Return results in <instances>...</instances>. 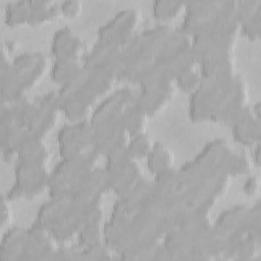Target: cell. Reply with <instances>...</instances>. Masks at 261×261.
Listing matches in <instances>:
<instances>
[{"instance_id": "cell-1", "label": "cell", "mask_w": 261, "mask_h": 261, "mask_svg": "<svg viewBox=\"0 0 261 261\" xmlns=\"http://www.w3.org/2000/svg\"><path fill=\"white\" fill-rule=\"evenodd\" d=\"M248 91L239 74L223 80L202 79L190 94L189 116L195 122L214 121L231 126L248 104Z\"/></svg>"}, {"instance_id": "cell-2", "label": "cell", "mask_w": 261, "mask_h": 261, "mask_svg": "<svg viewBox=\"0 0 261 261\" xmlns=\"http://www.w3.org/2000/svg\"><path fill=\"white\" fill-rule=\"evenodd\" d=\"M185 11L179 28L191 37L240 31L233 0H191L185 2Z\"/></svg>"}, {"instance_id": "cell-3", "label": "cell", "mask_w": 261, "mask_h": 261, "mask_svg": "<svg viewBox=\"0 0 261 261\" xmlns=\"http://www.w3.org/2000/svg\"><path fill=\"white\" fill-rule=\"evenodd\" d=\"M48 67L47 57L41 52H24L12 60L2 46L0 63L1 98L25 94L45 74Z\"/></svg>"}, {"instance_id": "cell-4", "label": "cell", "mask_w": 261, "mask_h": 261, "mask_svg": "<svg viewBox=\"0 0 261 261\" xmlns=\"http://www.w3.org/2000/svg\"><path fill=\"white\" fill-rule=\"evenodd\" d=\"M141 50L139 34L118 39L97 40L91 50L84 55L85 65L108 71L116 81H121L127 62Z\"/></svg>"}, {"instance_id": "cell-5", "label": "cell", "mask_w": 261, "mask_h": 261, "mask_svg": "<svg viewBox=\"0 0 261 261\" xmlns=\"http://www.w3.org/2000/svg\"><path fill=\"white\" fill-rule=\"evenodd\" d=\"M99 155L91 150L81 155L61 158L50 171L48 194L50 197L72 196L77 182L96 166Z\"/></svg>"}, {"instance_id": "cell-6", "label": "cell", "mask_w": 261, "mask_h": 261, "mask_svg": "<svg viewBox=\"0 0 261 261\" xmlns=\"http://www.w3.org/2000/svg\"><path fill=\"white\" fill-rule=\"evenodd\" d=\"M50 171L46 163L17 162L14 168V182L5 196L10 201L37 197L47 190Z\"/></svg>"}, {"instance_id": "cell-7", "label": "cell", "mask_w": 261, "mask_h": 261, "mask_svg": "<svg viewBox=\"0 0 261 261\" xmlns=\"http://www.w3.org/2000/svg\"><path fill=\"white\" fill-rule=\"evenodd\" d=\"M60 112V99L56 90L32 99L27 109L23 125L33 135L44 138L55 125Z\"/></svg>"}, {"instance_id": "cell-8", "label": "cell", "mask_w": 261, "mask_h": 261, "mask_svg": "<svg viewBox=\"0 0 261 261\" xmlns=\"http://www.w3.org/2000/svg\"><path fill=\"white\" fill-rule=\"evenodd\" d=\"M106 160L104 167L107 175L108 189L109 191H113L117 196L125 193L144 177L138 160L129 156L126 149Z\"/></svg>"}, {"instance_id": "cell-9", "label": "cell", "mask_w": 261, "mask_h": 261, "mask_svg": "<svg viewBox=\"0 0 261 261\" xmlns=\"http://www.w3.org/2000/svg\"><path fill=\"white\" fill-rule=\"evenodd\" d=\"M95 127L90 119L66 123L58 132L57 142L61 158L94 150Z\"/></svg>"}, {"instance_id": "cell-10", "label": "cell", "mask_w": 261, "mask_h": 261, "mask_svg": "<svg viewBox=\"0 0 261 261\" xmlns=\"http://www.w3.org/2000/svg\"><path fill=\"white\" fill-rule=\"evenodd\" d=\"M136 92L130 88L123 87L115 90L104 98L93 109L90 117L95 128L121 122L126 108L135 101Z\"/></svg>"}, {"instance_id": "cell-11", "label": "cell", "mask_w": 261, "mask_h": 261, "mask_svg": "<svg viewBox=\"0 0 261 261\" xmlns=\"http://www.w3.org/2000/svg\"><path fill=\"white\" fill-rule=\"evenodd\" d=\"M239 31L205 34L192 37V50L198 65L223 56L232 55Z\"/></svg>"}, {"instance_id": "cell-12", "label": "cell", "mask_w": 261, "mask_h": 261, "mask_svg": "<svg viewBox=\"0 0 261 261\" xmlns=\"http://www.w3.org/2000/svg\"><path fill=\"white\" fill-rule=\"evenodd\" d=\"M57 241L52 232L34 221L25 228L24 251L21 261H42L52 260L57 249Z\"/></svg>"}, {"instance_id": "cell-13", "label": "cell", "mask_w": 261, "mask_h": 261, "mask_svg": "<svg viewBox=\"0 0 261 261\" xmlns=\"http://www.w3.org/2000/svg\"><path fill=\"white\" fill-rule=\"evenodd\" d=\"M141 90L136 93L135 103L150 117L157 113L173 96L174 83L158 81L140 86Z\"/></svg>"}, {"instance_id": "cell-14", "label": "cell", "mask_w": 261, "mask_h": 261, "mask_svg": "<svg viewBox=\"0 0 261 261\" xmlns=\"http://www.w3.org/2000/svg\"><path fill=\"white\" fill-rule=\"evenodd\" d=\"M261 103L247 105L238 120L230 126L233 139L243 146L253 147L261 142Z\"/></svg>"}, {"instance_id": "cell-15", "label": "cell", "mask_w": 261, "mask_h": 261, "mask_svg": "<svg viewBox=\"0 0 261 261\" xmlns=\"http://www.w3.org/2000/svg\"><path fill=\"white\" fill-rule=\"evenodd\" d=\"M128 140L129 135L121 122L95 128L94 150L107 159L123 152Z\"/></svg>"}, {"instance_id": "cell-16", "label": "cell", "mask_w": 261, "mask_h": 261, "mask_svg": "<svg viewBox=\"0 0 261 261\" xmlns=\"http://www.w3.org/2000/svg\"><path fill=\"white\" fill-rule=\"evenodd\" d=\"M139 20L140 12L137 9L123 8L98 29V40L109 41L126 38L135 33Z\"/></svg>"}, {"instance_id": "cell-17", "label": "cell", "mask_w": 261, "mask_h": 261, "mask_svg": "<svg viewBox=\"0 0 261 261\" xmlns=\"http://www.w3.org/2000/svg\"><path fill=\"white\" fill-rule=\"evenodd\" d=\"M84 40L74 33L69 27H62L55 31L51 42V53L58 58L83 57L82 52L85 50Z\"/></svg>"}, {"instance_id": "cell-18", "label": "cell", "mask_w": 261, "mask_h": 261, "mask_svg": "<svg viewBox=\"0 0 261 261\" xmlns=\"http://www.w3.org/2000/svg\"><path fill=\"white\" fill-rule=\"evenodd\" d=\"M162 243L168 253L169 260H193L194 239L191 233L175 226L164 236Z\"/></svg>"}, {"instance_id": "cell-19", "label": "cell", "mask_w": 261, "mask_h": 261, "mask_svg": "<svg viewBox=\"0 0 261 261\" xmlns=\"http://www.w3.org/2000/svg\"><path fill=\"white\" fill-rule=\"evenodd\" d=\"M107 191L109 189L105 167L96 165L77 182L71 197L101 199Z\"/></svg>"}, {"instance_id": "cell-20", "label": "cell", "mask_w": 261, "mask_h": 261, "mask_svg": "<svg viewBox=\"0 0 261 261\" xmlns=\"http://www.w3.org/2000/svg\"><path fill=\"white\" fill-rule=\"evenodd\" d=\"M70 201L71 197L68 196H49V199L39 207L35 221L51 230L65 215Z\"/></svg>"}, {"instance_id": "cell-21", "label": "cell", "mask_w": 261, "mask_h": 261, "mask_svg": "<svg viewBox=\"0 0 261 261\" xmlns=\"http://www.w3.org/2000/svg\"><path fill=\"white\" fill-rule=\"evenodd\" d=\"M29 133L28 127L23 124H0V147L4 160L9 162L16 157V152Z\"/></svg>"}, {"instance_id": "cell-22", "label": "cell", "mask_w": 261, "mask_h": 261, "mask_svg": "<svg viewBox=\"0 0 261 261\" xmlns=\"http://www.w3.org/2000/svg\"><path fill=\"white\" fill-rule=\"evenodd\" d=\"M25 228L9 226L3 230L0 244L1 261H21L24 251Z\"/></svg>"}, {"instance_id": "cell-23", "label": "cell", "mask_w": 261, "mask_h": 261, "mask_svg": "<svg viewBox=\"0 0 261 261\" xmlns=\"http://www.w3.org/2000/svg\"><path fill=\"white\" fill-rule=\"evenodd\" d=\"M118 202L129 214L137 213L152 197V181L143 177L120 196Z\"/></svg>"}, {"instance_id": "cell-24", "label": "cell", "mask_w": 261, "mask_h": 261, "mask_svg": "<svg viewBox=\"0 0 261 261\" xmlns=\"http://www.w3.org/2000/svg\"><path fill=\"white\" fill-rule=\"evenodd\" d=\"M95 101L82 93H72L61 100L60 112L72 122L90 119Z\"/></svg>"}, {"instance_id": "cell-25", "label": "cell", "mask_w": 261, "mask_h": 261, "mask_svg": "<svg viewBox=\"0 0 261 261\" xmlns=\"http://www.w3.org/2000/svg\"><path fill=\"white\" fill-rule=\"evenodd\" d=\"M25 94L1 98L0 103V124L19 123L23 124L27 109L31 103Z\"/></svg>"}, {"instance_id": "cell-26", "label": "cell", "mask_w": 261, "mask_h": 261, "mask_svg": "<svg viewBox=\"0 0 261 261\" xmlns=\"http://www.w3.org/2000/svg\"><path fill=\"white\" fill-rule=\"evenodd\" d=\"M49 158V150L44 142V138L29 133L16 152L17 162L46 163Z\"/></svg>"}, {"instance_id": "cell-27", "label": "cell", "mask_w": 261, "mask_h": 261, "mask_svg": "<svg viewBox=\"0 0 261 261\" xmlns=\"http://www.w3.org/2000/svg\"><path fill=\"white\" fill-rule=\"evenodd\" d=\"M172 29L173 28L168 24L159 23L146 28L142 32L138 33L142 49L156 59L170 33L172 32Z\"/></svg>"}, {"instance_id": "cell-28", "label": "cell", "mask_w": 261, "mask_h": 261, "mask_svg": "<svg viewBox=\"0 0 261 261\" xmlns=\"http://www.w3.org/2000/svg\"><path fill=\"white\" fill-rule=\"evenodd\" d=\"M249 208L245 205H234L226 208L217 216L214 224L227 232L242 234L245 232Z\"/></svg>"}, {"instance_id": "cell-29", "label": "cell", "mask_w": 261, "mask_h": 261, "mask_svg": "<svg viewBox=\"0 0 261 261\" xmlns=\"http://www.w3.org/2000/svg\"><path fill=\"white\" fill-rule=\"evenodd\" d=\"M151 181L153 197L163 203L169 196L173 195L181 188L178 169L175 167L154 175V178Z\"/></svg>"}, {"instance_id": "cell-30", "label": "cell", "mask_w": 261, "mask_h": 261, "mask_svg": "<svg viewBox=\"0 0 261 261\" xmlns=\"http://www.w3.org/2000/svg\"><path fill=\"white\" fill-rule=\"evenodd\" d=\"M85 67L83 57H68L55 59L50 70L51 79L59 87L74 79Z\"/></svg>"}, {"instance_id": "cell-31", "label": "cell", "mask_w": 261, "mask_h": 261, "mask_svg": "<svg viewBox=\"0 0 261 261\" xmlns=\"http://www.w3.org/2000/svg\"><path fill=\"white\" fill-rule=\"evenodd\" d=\"M203 79L223 80L236 74L232 55L215 58L198 65Z\"/></svg>"}, {"instance_id": "cell-32", "label": "cell", "mask_w": 261, "mask_h": 261, "mask_svg": "<svg viewBox=\"0 0 261 261\" xmlns=\"http://www.w3.org/2000/svg\"><path fill=\"white\" fill-rule=\"evenodd\" d=\"M146 162L149 171L153 175L174 167V157L171 150L160 142L153 144L150 153L146 157Z\"/></svg>"}, {"instance_id": "cell-33", "label": "cell", "mask_w": 261, "mask_h": 261, "mask_svg": "<svg viewBox=\"0 0 261 261\" xmlns=\"http://www.w3.org/2000/svg\"><path fill=\"white\" fill-rule=\"evenodd\" d=\"M252 166V160L245 152H236L230 149L221 161L219 171L220 173L231 177L250 173Z\"/></svg>"}, {"instance_id": "cell-34", "label": "cell", "mask_w": 261, "mask_h": 261, "mask_svg": "<svg viewBox=\"0 0 261 261\" xmlns=\"http://www.w3.org/2000/svg\"><path fill=\"white\" fill-rule=\"evenodd\" d=\"M103 214L89 219L79 230L77 245L80 247H87L103 241Z\"/></svg>"}, {"instance_id": "cell-35", "label": "cell", "mask_w": 261, "mask_h": 261, "mask_svg": "<svg viewBox=\"0 0 261 261\" xmlns=\"http://www.w3.org/2000/svg\"><path fill=\"white\" fill-rule=\"evenodd\" d=\"M5 22L9 27L30 24L32 16V8L30 0L11 1L5 5Z\"/></svg>"}, {"instance_id": "cell-36", "label": "cell", "mask_w": 261, "mask_h": 261, "mask_svg": "<svg viewBox=\"0 0 261 261\" xmlns=\"http://www.w3.org/2000/svg\"><path fill=\"white\" fill-rule=\"evenodd\" d=\"M149 116L135 103V101L126 108L121 123L129 137L145 133Z\"/></svg>"}, {"instance_id": "cell-37", "label": "cell", "mask_w": 261, "mask_h": 261, "mask_svg": "<svg viewBox=\"0 0 261 261\" xmlns=\"http://www.w3.org/2000/svg\"><path fill=\"white\" fill-rule=\"evenodd\" d=\"M32 16L30 24H39L60 14V3L48 0H30Z\"/></svg>"}, {"instance_id": "cell-38", "label": "cell", "mask_w": 261, "mask_h": 261, "mask_svg": "<svg viewBox=\"0 0 261 261\" xmlns=\"http://www.w3.org/2000/svg\"><path fill=\"white\" fill-rule=\"evenodd\" d=\"M181 10H185V2L177 0H155L152 2V12L159 20L175 18Z\"/></svg>"}, {"instance_id": "cell-39", "label": "cell", "mask_w": 261, "mask_h": 261, "mask_svg": "<svg viewBox=\"0 0 261 261\" xmlns=\"http://www.w3.org/2000/svg\"><path fill=\"white\" fill-rule=\"evenodd\" d=\"M153 144L154 143L152 142L150 136L146 132L141 133L129 137L126 145V152L129 156L137 160L144 158L146 159L153 147Z\"/></svg>"}, {"instance_id": "cell-40", "label": "cell", "mask_w": 261, "mask_h": 261, "mask_svg": "<svg viewBox=\"0 0 261 261\" xmlns=\"http://www.w3.org/2000/svg\"><path fill=\"white\" fill-rule=\"evenodd\" d=\"M240 31L251 41L261 37V5L240 21Z\"/></svg>"}, {"instance_id": "cell-41", "label": "cell", "mask_w": 261, "mask_h": 261, "mask_svg": "<svg viewBox=\"0 0 261 261\" xmlns=\"http://www.w3.org/2000/svg\"><path fill=\"white\" fill-rule=\"evenodd\" d=\"M260 242L248 234H241L238 238L234 248V258L238 260H252L258 254Z\"/></svg>"}, {"instance_id": "cell-42", "label": "cell", "mask_w": 261, "mask_h": 261, "mask_svg": "<svg viewBox=\"0 0 261 261\" xmlns=\"http://www.w3.org/2000/svg\"><path fill=\"white\" fill-rule=\"evenodd\" d=\"M201 81L202 75L199 70V66H195L176 76L173 83L182 92L191 94L198 88Z\"/></svg>"}, {"instance_id": "cell-43", "label": "cell", "mask_w": 261, "mask_h": 261, "mask_svg": "<svg viewBox=\"0 0 261 261\" xmlns=\"http://www.w3.org/2000/svg\"><path fill=\"white\" fill-rule=\"evenodd\" d=\"M245 234L254 238L261 243V203L256 201L253 206L249 208V214L245 227Z\"/></svg>"}, {"instance_id": "cell-44", "label": "cell", "mask_w": 261, "mask_h": 261, "mask_svg": "<svg viewBox=\"0 0 261 261\" xmlns=\"http://www.w3.org/2000/svg\"><path fill=\"white\" fill-rule=\"evenodd\" d=\"M112 250L104 243V241L91 246L81 247L80 260H108L114 256Z\"/></svg>"}, {"instance_id": "cell-45", "label": "cell", "mask_w": 261, "mask_h": 261, "mask_svg": "<svg viewBox=\"0 0 261 261\" xmlns=\"http://www.w3.org/2000/svg\"><path fill=\"white\" fill-rule=\"evenodd\" d=\"M81 247H57L52 260H80Z\"/></svg>"}, {"instance_id": "cell-46", "label": "cell", "mask_w": 261, "mask_h": 261, "mask_svg": "<svg viewBox=\"0 0 261 261\" xmlns=\"http://www.w3.org/2000/svg\"><path fill=\"white\" fill-rule=\"evenodd\" d=\"M10 200L5 196L2 195L1 199V227L2 229H6L11 226V221L13 219V212L10 205Z\"/></svg>"}, {"instance_id": "cell-47", "label": "cell", "mask_w": 261, "mask_h": 261, "mask_svg": "<svg viewBox=\"0 0 261 261\" xmlns=\"http://www.w3.org/2000/svg\"><path fill=\"white\" fill-rule=\"evenodd\" d=\"M82 10V3L77 0L60 2V14L66 17H75Z\"/></svg>"}, {"instance_id": "cell-48", "label": "cell", "mask_w": 261, "mask_h": 261, "mask_svg": "<svg viewBox=\"0 0 261 261\" xmlns=\"http://www.w3.org/2000/svg\"><path fill=\"white\" fill-rule=\"evenodd\" d=\"M259 186H260L259 177L257 175H250L243 184V192L247 196L251 197L258 192Z\"/></svg>"}, {"instance_id": "cell-49", "label": "cell", "mask_w": 261, "mask_h": 261, "mask_svg": "<svg viewBox=\"0 0 261 261\" xmlns=\"http://www.w3.org/2000/svg\"><path fill=\"white\" fill-rule=\"evenodd\" d=\"M253 155H252V162L257 167L261 166V142L257 143L253 146Z\"/></svg>"}]
</instances>
